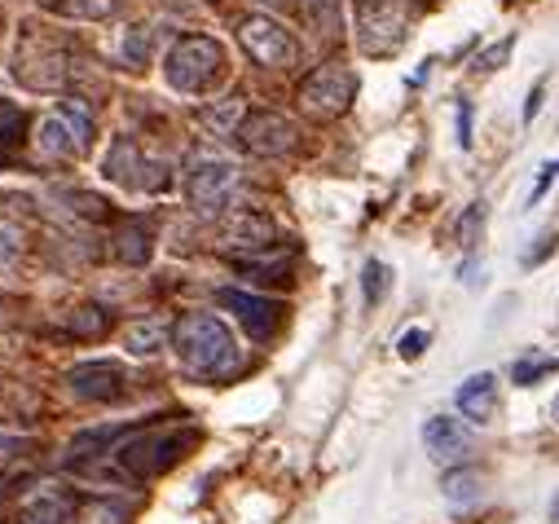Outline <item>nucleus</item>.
I'll list each match as a JSON object with an SVG mask.
<instances>
[{"label": "nucleus", "mask_w": 559, "mask_h": 524, "mask_svg": "<svg viewBox=\"0 0 559 524\" xmlns=\"http://www.w3.org/2000/svg\"><path fill=\"white\" fill-rule=\"evenodd\" d=\"M177 357L199 379H225L242 366V353L234 344V331L212 313H190L177 326Z\"/></svg>", "instance_id": "nucleus-1"}, {"label": "nucleus", "mask_w": 559, "mask_h": 524, "mask_svg": "<svg viewBox=\"0 0 559 524\" xmlns=\"http://www.w3.org/2000/svg\"><path fill=\"white\" fill-rule=\"evenodd\" d=\"M199 441L194 428H136L132 437H123V445L115 450V463L132 476V480H151L168 467H177L190 445Z\"/></svg>", "instance_id": "nucleus-2"}, {"label": "nucleus", "mask_w": 559, "mask_h": 524, "mask_svg": "<svg viewBox=\"0 0 559 524\" xmlns=\"http://www.w3.org/2000/svg\"><path fill=\"white\" fill-rule=\"evenodd\" d=\"M221 67H225L221 40H212V36H186V40L173 45L164 71H168V84H173V88H181V93H203V88L221 75Z\"/></svg>", "instance_id": "nucleus-3"}, {"label": "nucleus", "mask_w": 559, "mask_h": 524, "mask_svg": "<svg viewBox=\"0 0 559 524\" xmlns=\"http://www.w3.org/2000/svg\"><path fill=\"white\" fill-rule=\"evenodd\" d=\"M353 93H357V75H353L348 67H340V62H326V67H318V71L305 80L300 102H305L309 115H318V119H335V115L348 110Z\"/></svg>", "instance_id": "nucleus-4"}, {"label": "nucleus", "mask_w": 559, "mask_h": 524, "mask_svg": "<svg viewBox=\"0 0 559 524\" xmlns=\"http://www.w3.org/2000/svg\"><path fill=\"white\" fill-rule=\"evenodd\" d=\"M238 40L242 49L260 62V67H287L296 58V40L283 23H273L269 14H255V19H242L238 27Z\"/></svg>", "instance_id": "nucleus-5"}, {"label": "nucleus", "mask_w": 559, "mask_h": 524, "mask_svg": "<svg viewBox=\"0 0 559 524\" xmlns=\"http://www.w3.org/2000/svg\"><path fill=\"white\" fill-rule=\"evenodd\" d=\"M234 186H238V168L234 164H225V159H199L190 168V203H194V212L216 216L229 203Z\"/></svg>", "instance_id": "nucleus-6"}, {"label": "nucleus", "mask_w": 559, "mask_h": 524, "mask_svg": "<svg viewBox=\"0 0 559 524\" xmlns=\"http://www.w3.org/2000/svg\"><path fill=\"white\" fill-rule=\"evenodd\" d=\"M238 138H242V146H247L251 155H287V151L296 146L300 133H296V123H292L287 115H277V110H255V115L242 119Z\"/></svg>", "instance_id": "nucleus-7"}, {"label": "nucleus", "mask_w": 559, "mask_h": 524, "mask_svg": "<svg viewBox=\"0 0 559 524\" xmlns=\"http://www.w3.org/2000/svg\"><path fill=\"white\" fill-rule=\"evenodd\" d=\"M71 392L84 402H119L128 392V379H123V366L119 361H84L67 374Z\"/></svg>", "instance_id": "nucleus-8"}, {"label": "nucleus", "mask_w": 559, "mask_h": 524, "mask_svg": "<svg viewBox=\"0 0 559 524\" xmlns=\"http://www.w3.org/2000/svg\"><path fill=\"white\" fill-rule=\"evenodd\" d=\"M216 300H221L225 309H234V318L247 326L251 340H269V335L277 331V322H283V305L269 300V296H251V291H234V287H225Z\"/></svg>", "instance_id": "nucleus-9"}, {"label": "nucleus", "mask_w": 559, "mask_h": 524, "mask_svg": "<svg viewBox=\"0 0 559 524\" xmlns=\"http://www.w3.org/2000/svg\"><path fill=\"white\" fill-rule=\"evenodd\" d=\"M401 40H405V14L396 5H388V0L366 5V14H361V49L383 58V53L401 49Z\"/></svg>", "instance_id": "nucleus-10"}, {"label": "nucleus", "mask_w": 559, "mask_h": 524, "mask_svg": "<svg viewBox=\"0 0 559 524\" xmlns=\"http://www.w3.org/2000/svg\"><path fill=\"white\" fill-rule=\"evenodd\" d=\"M454 406H459V415H463L467 424H476V428L489 424V419H493V406H498V379H493L489 370L463 379L459 392H454Z\"/></svg>", "instance_id": "nucleus-11"}, {"label": "nucleus", "mask_w": 559, "mask_h": 524, "mask_svg": "<svg viewBox=\"0 0 559 524\" xmlns=\"http://www.w3.org/2000/svg\"><path fill=\"white\" fill-rule=\"evenodd\" d=\"M424 445H428V454H432L437 463H454V458H463V454L472 450V432H467L459 419L437 415V419L424 424Z\"/></svg>", "instance_id": "nucleus-12"}, {"label": "nucleus", "mask_w": 559, "mask_h": 524, "mask_svg": "<svg viewBox=\"0 0 559 524\" xmlns=\"http://www.w3.org/2000/svg\"><path fill=\"white\" fill-rule=\"evenodd\" d=\"M67 520H71V498L53 485L32 489L19 507V524H67Z\"/></svg>", "instance_id": "nucleus-13"}, {"label": "nucleus", "mask_w": 559, "mask_h": 524, "mask_svg": "<svg viewBox=\"0 0 559 524\" xmlns=\"http://www.w3.org/2000/svg\"><path fill=\"white\" fill-rule=\"evenodd\" d=\"M136 172H151V168L142 164V155H136V146H132L128 138H115V142H110V151H106V159H102V177H106V181H115V186L146 190Z\"/></svg>", "instance_id": "nucleus-14"}, {"label": "nucleus", "mask_w": 559, "mask_h": 524, "mask_svg": "<svg viewBox=\"0 0 559 524\" xmlns=\"http://www.w3.org/2000/svg\"><path fill=\"white\" fill-rule=\"evenodd\" d=\"M164 344H168V326L164 322H132L128 331H123V348L132 353V357H155V353H164Z\"/></svg>", "instance_id": "nucleus-15"}, {"label": "nucleus", "mask_w": 559, "mask_h": 524, "mask_svg": "<svg viewBox=\"0 0 559 524\" xmlns=\"http://www.w3.org/2000/svg\"><path fill=\"white\" fill-rule=\"evenodd\" d=\"M40 151H49V155H80L84 142L75 138V128L62 115H53V119L40 123Z\"/></svg>", "instance_id": "nucleus-16"}, {"label": "nucleus", "mask_w": 559, "mask_h": 524, "mask_svg": "<svg viewBox=\"0 0 559 524\" xmlns=\"http://www.w3.org/2000/svg\"><path fill=\"white\" fill-rule=\"evenodd\" d=\"M234 247H269V238H273V225H269V216H255V212H242L234 225H229V234H225Z\"/></svg>", "instance_id": "nucleus-17"}, {"label": "nucleus", "mask_w": 559, "mask_h": 524, "mask_svg": "<svg viewBox=\"0 0 559 524\" xmlns=\"http://www.w3.org/2000/svg\"><path fill=\"white\" fill-rule=\"evenodd\" d=\"M119 260H128V265H146L151 260V225L146 221H128V229L119 234Z\"/></svg>", "instance_id": "nucleus-18"}, {"label": "nucleus", "mask_w": 559, "mask_h": 524, "mask_svg": "<svg viewBox=\"0 0 559 524\" xmlns=\"http://www.w3.org/2000/svg\"><path fill=\"white\" fill-rule=\"evenodd\" d=\"M555 370H559V357H550V353H528V357H520V361L511 366V383L533 388V383H542V379L555 374Z\"/></svg>", "instance_id": "nucleus-19"}, {"label": "nucleus", "mask_w": 559, "mask_h": 524, "mask_svg": "<svg viewBox=\"0 0 559 524\" xmlns=\"http://www.w3.org/2000/svg\"><path fill=\"white\" fill-rule=\"evenodd\" d=\"M238 115H242V102H238V97H225L221 106H207L199 119H203V128H207V133H216V138H229V133H234V123H238Z\"/></svg>", "instance_id": "nucleus-20"}, {"label": "nucleus", "mask_w": 559, "mask_h": 524, "mask_svg": "<svg viewBox=\"0 0 559 524\" xmlns=\"http://www.w3.org/2000/svg\"><path fill=\"white\" fill-rule=\"evenodd\" d=\"M441 489H445V498L454 502V507H472L476 498H480V476L467 467V472H450L445 480H441Z\"/></svg>", "instance_id": "nucleus-21"}, {"label": "nucleus", "mask_w": 559, "mask_h": 524, "mask_svg": "<svg viewBox=\"0 0 559 524\" xmlns=\"http://www.w3.org/2000/svg\"><path fill=\"white\" fill-rule=\"evenodd\" d=\"M84 524H128V507L119 498H97V502H88Z\"/></svg>", "instance_id": "nucleus-22"}, {"label": "nucleus", "mask_w": 559, "mask_h": 524, "mask_svg": "<svg viewBox=\"0 0 559 524\" xmlns=\"http://www.w3.org/2000/svg\"><path fill=\"white\" fill-rule=\"evenodd\" d=\"M361 291H366V305H379L383 291H388V265H379V260H366V270H361Z\"/></svg>", "instance_id": "nucleus-23"}, {"label": "nucleus", "mask_w": 559, "mask_h": 524, "mask_svg": "<svg viewBox=\"0 0 559 524\" xmlns=\"http://www.w3.org/2000/svg\"><path fill=\"white\" fill-rule=\"evenodd\" d=\"M62 119L75 128L80 142H88V133H93V110H88L80 97H67V102H62Z\"/></svg>", "instance_id": "nucleus-24"}, {"label": "nucleus", "mask_w": 559, "mask_h": 524, "mask_svg": "<svg viewBox=\"0 0 559 524\" xmlns=\"http://www.w3.org/2000/svg\"><path fill=\"white\" fill-rule=\"evenodd\" d=\"M305 5L322 32H340V0H305Z\"/></svg>", "instance_id": "nucleus-25"}, {"label": "nucleus", "mask_w": 559, "mask_h": 524, "mask_svg": "<svg viewBox=\"0 0 559 524\" xmlns=\"http://www.w3.org/2000/svg\"><path fill=\"white\" fill-rule=\"evenodd\" d=\"M480 225H485V203H472L467 207V216L459 221V242L472 251L476 247V238H480Z\"/></svg>", "instance_id": "nucleus-26"}, {"label": "nucleus", "mask_w": 559, "mask_h": 524, "mask_svg": "<svg viewBox=\"0 0 559 524\" xmlns=\"http://www.w3.org/2000/svg\"><path fill=\"white\" fill-rule=\"evenodd\" d=\"M62 10L71 19H106L115 10V0H62Z\"/></svg>", "instance_id": "nucleus-27"}, {"label": "nucleus", "mask_w": 559, "mask_h": 524, "mask_svg": "<svg viewBox=\"0 0 559 524\" xmlns=\"http://www.w3.org/2000/svg\"><path fill=\"white\" fill-rule=\"evenodd\" d=\"M428 340H432V335H428L424 326H414V331H405V335L396 340V353H401L405 361H414V357H424V348H428Z\"/></svg>", "instance_id": "nucleus-28"}, {"label": "nucleus", "mask_w": 559, "mask_h": 524, "mask_svg": "<svg viewBox=\"0 0 559 524\" xmlns=\"http://www.w3.org/2000/svg\"><path fill=\"white\" fill-rule=\"evenodd\" d=\"M511 49H515V36H507V40L493 45V49H485V53L476 58V71H480V75H485V71H498V67L511 58Z\"/></svg>", "instance_id": "nucleus-29"}, {"label": "nucleus", "mask_w": 559, "mask_h": 524, "mask_svg": "<svg viewBox=\"0 0 559 524\" xmlns=\"http://www.w3.org/2000/svg\"><path fill=\"white\" fill-rule=\"evenodd\" d=\"M19 247H23V234H19L14 225H0V265H5V260H14Z\"/></svg>", "instance_id": "nucleus-30"}, {"label": "nucleus", "mask_w": 559, "mask_h": 524, "mask_svg": "<svg viewBox=\"0 0 559 524\" xmlns=\"http://www.w3.org/2000/svg\"><path fill=\"white\" fill-rule=\"evenodd\" d=\"M146 49H151V32H146V27H136L132 40H123V53H128L132 62H146Z\"/></svg>", "instance_id": "nucleus-31"}, {"label": "nucleus", "mask_w": 559, "mask_h": 524, "mask_svg": "<svg viewBox=\"0 0 559 524\" xmlns=\"http://www.w3.org/2000/svg\"><path fill=\"white\" fill-rule=\"evenodd\" d=\"M459 146L472 151V102H459Z\"/></svg>", "instance_id": "nucleus-32"}, {"label": "nucleus", "mask_w": 559, "mask_h": 524, "mask_svg": "<svg viewBox=\"0 0 559 524\" xmlns=\"http://www.w3.org/2000/svg\"><path fill=\"white\" fill-rule=\"evenodd\" d=\"M555 172H559L555 164H546V168H542V177H537V186H533V194H528V207H533V203H542V194H546V186L555 181Z\"/></svg>", "instance_id": "nucleus-33"}, {"label": "nucleus", "mask_w": 559, "mask_h": 524, "mask_svg": "<svg viewBox=\"0 0 559 524\" xmlns=\"http://www.w3.org/2000/svg\"><path fill=\"white\" fill-rule=\"evenodd\" d=\"M542 93H546V84H533V93H528V102H524V123H533V115L542 110Z\"/></svg>", "instance_id": "nucleus-34"}, {"label": "nucleus", "mask_w": 559, "mask_h": 524, "mask_svg": "<svg viewBox=\"0 0 559 524\" xmlns=\"http://www.w3.org/2000/svg\"><path fill=\"white\" fill-rule=\"evenodd\" d=\"M260 5H273V10H287L292 0H260Z\"/></svg>", "instance_id": "nucleus-35"}, {"label": "nucleus", "mask_w": 559, "mask_h": 524, "mask_svg": "<svg viewBox=\"0 0 559 524\" xmlns=\"http://www.w3.org/2000/svg\"><path fill=\"white\" fill-rule=\"evenodd\" d=\"M550 419H555V424H559V397H555V406H550Z\"/></svg>", "instance_id": "nucleus-36"}]
</instances>
